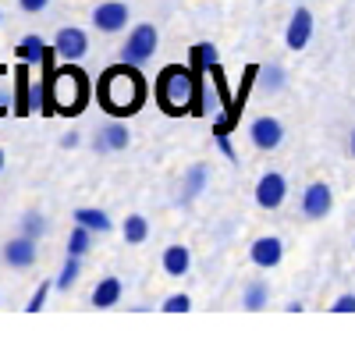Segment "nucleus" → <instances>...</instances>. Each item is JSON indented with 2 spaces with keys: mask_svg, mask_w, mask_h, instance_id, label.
<instances>
[{
  "mask_svg": "<svg viewBox=\"0 0 355 341\" xmlns=\"http://www.w3.org/2000/svg\"><path fill=\"white\" fill-rule=\"evenodd\" d=\"M75 224H85L89 227V231H93V235H107L110 231V217L103 213V210H93V207H85V210H75Z\"/></svg>",
  "mask_w": 355,
  "mask_h": 341,
  "instance_id": "dca6fc26",
  "label": "nucleus"
},
{
  "mask_svg": "<svg viewBox=\"0 0 355 341\" xmlns=\"http://www.w3.org/2000/svg\"><path fill=\"white\" fill-rule=\"evenodd\" d=\"M96 100L110 118H132L146 103V78L139 75V64H114L96 82Z\"/></svg>",
  "mask_w": 355,
  "mask_h": 341,
  "instance_id": "f257e3e1",
  "label": "nucleus"
},
{
  "mask_svg": "<svg viewBox=\"0 0 355 341\" xmlns=\"http://www.w3.org/2000/svg\"><path fill=\"white\" fill-rule=\"evenodd\" d=\"M117 302H121V281H117V277H103L93 288V306L96 309H110Z\"/></svg>",
  "mask_w": 355,
  "mask_h": 341,
  "instance_id": "4468645a",
  "label": "nucleus"
},
{
  "mask_svg": "<svg viewBox=\"0 0 355 341\" xmlns=\"http://www.w3.org/2000/svg\"><path fill=\"white\" fill-rule=\"evenodd\" d=\"M93 25L100 28V33H121V28L128 25V8L121 4V0H103V4L93 11Z\"/></svg>",
  "mask_w": 355,
  "mask_h": 341,
  "instance_id": "423d86ee",
  "label": "nucleus"
},
{
  "mask_svg": "<svg viewBox=\"0 0 355 341\" xmlns=\"http://www.w3.org/2000/svg\"><path fill=\"white\" fill-rule=\"evenodd\" d=\"M189 267H192V256H189L185 245H167V249H164V270H167L171 277L189 274Z\"/></svg>",
  "mask_w": 355,
  "mask_h": 341,
  "instance_id": "2eb2a0df",
  "label": "nucleus"
},
{
  "mask_svg": "<svg viewBox=\"0 0 355 341\" xmlns=\"http://www.w3.org/2000/svg\"><path fill=\"white\" fill-rule=\"evenodd\" d=\"M309 36H313V15H309V8H299L291 15V21H288L284 43H288V50H302L309 43Z\"/></svg>",
  "mask_w": 355,
  "mask_h": 341,
  "instance_id": "9d476101",
  "label": "nucleus"
},
{
  "mask_svg": "<svg viewBox=\"0 0 355 341\" xmlns=\"http://www.w3.org/2000/svg\"><path fill=\"white\" fill-rule=\"evenodd\" d=\"M100 139H103V142H100V150H125L132 135H128L125 125H117V121H114V125H107V128L100 132Z\"/></svg>",
  "mask_w": 355,
  "mask_h": 341,
  "instance_id": "6ab92c4d",
  "label": "nucleus"
},
{
  "mask_svg": "<svg viewBox=\"0 0 355 341\" xmlns=\"http://www.w3.org/2000/svg\"><path fill=\"white\" fill-rule=\"evenodd\" d=\"M43 231H46V224H43V217H40V213H25V217H21V235L40 238Z\"/></svg>",
  "mask_w": 355,
  "mask_h": 341,
  "instance_id": "5701e85b",
  "label": "nucleus"
},
{
  "mask_svg": "<svg viewBox=\"0 0 355 341\" xmlns=\"http://www.w3.org/2000/svg\"><path fill=\"white\" fill-rule=\"evenodd\" d=\"M284 195H288V182L284 175H277V170H270V175H263L259 185H256V203L263 210H277L284 203Z\"/></svg>",
  "mask_w": 355,
  "mask_h": 341,
  "instance_id": "0eeeda50",
  "label": "nucleus"
},
{
  "mask_svg": "<svg viewBox=\"0 0 355 341\" xmlns=\"http://www.w3.org/2000/svg\"><path fill=\"white\" fill-rule=\"evenodd\" d=\"M259 75H263V85H266L270 93H277V89H281V82H284V71H281V68L266 64V68H259Z\"/></svg>",
  "mask_w": 355,
  "mask_h": 341,
  "instance_id": "393cba45",
  "label": "nucleus"
},
{
  "mask_svg": "<svg viewBox=\"0 0 355 341\" xmlns=\"http://www.w3.org/2000/svg\"><path fill=\"white\" fill-rule=\"evenodd\" d=\"M348 153H352V157H355V132H352V135H348Z\"/></svg>",
  "mask_w": 355,
  "mask_h": 341,
  "instance_id": "7c9ffc66",
  "label": "nucleus"
},
{
  "mask_svg": "<svg viewBox=\"0 0 355 341\" xmlns=\"http://www.w3.org/2000/svg\"><path fill=\"white\" fill-rule=\"evenodd\" d=\"M331 203H334L331 189L323 185V182H313V185L306 189V195H302V213H306L309 220H320V217L331 213Z\"/></svg>",
  "mask_w": 355,
  "mask_h": 341,
  "instance_id": "6e6552de",
  "label": "nucleus"
},
{
  "mask_svg": "<svg viewBox=\"0 0 355 341\" xmlns=\"http://www.w3.org/2000/svg\"><path fill=\"white\" fill-rule=\"evenodd\" d=\"M53 50H57L61 61H78V57L89 50V36L82 33V28H75V25H61L57 36H53Z\"/></svg>",
  "mask_w": 355,
  "mask_h": 341,
  "instance_id": "39448f33",
  "label": "nucleus"
},
{
  "mask_svg": "<svg viewBox=\"0 0 355 341\" xmlns=\"http://www.w3.org/2000/svg\"><path fill=\"white\" fill-rule=\"evenodd\" d=\"M46 292H50V284L43 281L40 288H36V295L28 299V306H25V309H28V313H36V309H43V302H46Z\"/></svg>",
  "mask_w": 355,
  "mask_h": 341,
  "instance_id": "bb28decb",
  "label": "nucleus"
},
{
  "mask_svg": "<svg viewBox=\"0 0 355 341\" xmlns=\"http://www.w3.org/2000/svg\"><path fill=\"white\" fill-rule=\"evenodd\" d=\"M331 309H334V313H355V295H341Z\"/></svg>",
  "mask_w": 355,
  "mask_h": 341,
  "instance_id": "cd10ccee",
  "label": "nucleus"
},
{
  "mask_svg": "<svg viewBox=\"0 0 355 341\" xmlns=\"http://www.w3.org/2000/svg\"><path fill=\"white\" fill-rule=\"evenodd\" d=\"M266 299H270V288H266L263 281H256V284H249V292H245V309H263Z\"/></svg>",
  "mask_w": 355,
  "mask_h": 341,
  "instance_id": "4be33fe9",
  "label": "nucleus"
},
{
  "mask_svg": "<svg viewBox=\"0 0 355 341\" xmlns=\"http://www.w3.org/2000/svg\"><path fill=\"white\" fill-rule=\"evenodd\" d=\"M15 89H18V96H15V114H33V75H28V61H21V68L15 71Z\"/></svg>",
  "mask_w": 355,
  "mask_h": 341,
  "instance_id": "ddd939ff",
  "label": "nucleus"
},
{
  "mask_svg": "<svg viewBox=\"0 0 355 341\" xmlns=\"http://www.w3.org/2000/svg\"><path fill=\"white\" fill-rule=\"evenodd\" d=\"M18 4H21V11H28V15H36V11H43V8L50 4V0H18Z\"/></svg>",
  "mask_w": 355,
  "mask_h": 341,
  "instance_id": "c85d7f7f",
  "label": "nucleus"
},
{
  "mask_svg": "<svg viewBox=\"0 0 355 341\" xmlns=\"http://www.w3.org/2000/svg\"><path fill=\"white\" fill-rule=\"evenodd\" d=\"M15 53L21 57V61H28V64H33V61H43V53H46V43L36 36V33H28L18 46H15Z\"/></svg>",
  "mask_w": 355,
  "mask_h": 341,
  "instance_id": "a211bd4d",
  "label": "nucleus"
},
{
  "mask_svg": "<svg viewBox=\"0 0 355 341\" xmlns=\"http://www.w3.org/2000/svg\"><path fill=\"white\" fill-rule=\"evenodd\" d=\"M192 309V299L189 295H171L164 299V313H189Z\"/></svg>",
  "mask_w": 355,
  "mask_h": 341,
  "instance_id": "a878e982",
  "label": "nucleus"
},
{
  "mask_svg": "<svg viewBox=\"0 0 355 341\" xmlns=\"http://www.w3.org/2000/svg\"><path fill=\"white\" fill-rule=\"evenodd\" d=\"M0 78H4V71H0ZM11 110V100L4 96V93H0V118H4V114Z\"/></svg>",
  "mask_w": 355,
  "mask_h": 341,
  "instance_id": "c756f323",
  "label": "nucleus"
},
{
  "mask_svg": "<svg viewBox=\"0 0 355 341\" xmlns=\"http://www.w3.org/2000/svg\"><path fill=\"white\" fill-rule=\"evenodd\" d=\"M157 25H150V21H142V25H135L132 28V36L125 40V46H121V61H128V64H146L153 57V50H157Z\"/></svg>",
  "mask_w": 355,
  "mask_h": 341,
  "instance_id": "20e7f679",
  "label": "nucleus"
},
{
  "mask_svg": "<svg viewBox=\"0 0 355 341\" xmlns=\"http://www.w3.org/2000/svg\"><path fill=\"white\" fill-rule=\"evenodd\" d=\"M0 170H4V150H0Z\"/></svg>",
  "mask_w": 355,
  "mask_h": 341,
  "instance_id": "2f4dec72",
  "label": "nucleus"
},
{
  "mask_svg": "<svg viewBox=\"0 0 355 341\" xmlns=\"http://www.w3.org/2000/svg\"><path fill=\"white\" fill-rule=\"evenodd\" d=\"M82 256H68V260H64V267H61V274H57V288H61V292H68L71 288V284L78 281V274H82Z\"/></svg>",
  "mask_w": 355,
  "mask_h": 341,
  "instance_id": "412c9836",
  "label": "nucleus"
},
{
  "mask_svg": "<svg viewBox=\"0 0 355 341\" xmlns=\"http://www.w3.org/2000/svg\"><path fill=\"white\" fill-rule=\"evenodd\" d=\"M206 185V167L202 164H196L192 167V175H189V185H185V199H192V195H199V189Z\"/></svg>",
  "mask_w": 355,
  "mask_h": 341,
  "instance_id": "b1692460",
  "label": "nucleus"
},
{
  "mask_svg": "<svg viewBox=\"0 0 355 341\" xmlns=\"http://www.w3.org/2000/svg\"><path fill=\"white\" fill-rule=\"evenodd\" d=\"M281 139H284V128L277 118H256L252 121V142L259 150H277Z\"/></svg>",
  "mask_w": 355,
  "mask_h": 341,
  "instance_id": "9b49d317",
  "label": "nucleus"
},
{
  "mask_svg": "<svg viewBox=\"0 0 355 341\" xmlns=\"http://www.w3.org/2000/svg\"><path fill=\"white\" fill-rule=\"evenodd\" d=\"M157 107L171 118L182 114H199V100H202V71L199 68H185V64H167L157 75L153 85Z\"/></svg>",
  "mask_w": 355,
  "mask_h": 341,
  "instance_id": "f03ea898",
  "label": "nucleus"
},
{
  "mask_svg": "<svg viewBox=\"0 0 355 341\" xmlns=\"http://www.w3.org/2000/svg\"><path fill=\"white\" fill-rule=\"evenodd\" d=\"M281 256H284V245H281V238H274V235H266V238H256V242H252V263L263 267V270L277 267Z\"/></svg>",
  "mask_w": 355,
  "mask_h": 341,
  "instance_id": "f8f14e48",
  "label": "nucleus"
},
{
  "mask_svg": "<svg viewBox=\"0 0 355 341\" xmlns=\"http://www.w3.org/2000/svg\"><path fill=\"white\" fill-rule=\"evenodd\" d=\"M46 103H50V114H68V118L82 114L89 103V75L75 64L50 68L46 71Z\"/></svg>",
  "mask_w": 355,
  "mask_h": 341,
  "instance_id": "7ed1b4c3",
  "label": "nucleus"
},
{
  "mask_svg": "<svg viewBox=\"0 0 355 341\" xmlns=\"http://www.w3.org/2000/svg\"><path fill=\"white\" fill-rule=\"evenodd\" d=\"M93 249V231L85 224H75V231L68 235V256H85Z\"/></svg>",
  "mask_w": 355,
  "mask_h": 341,
  "instance_id": "aec40b11",
  "label": "nucleus"
},
{
  "mask_svg": "<svg viewBox=\"0 0 355 341\" xmlns=\"http://www.w3.org/2000/svg\"><path fill=\"white\" fill-rule=\"evenodd\" d=\"M121 231H125L128 245H142L146 238H150V220H146L142 213H128L125 224H121Z\"/></svg>",
  "mask_w": 355,
  "mask_h": 341,
  "instance_id": "f3484780",
  "label": "nucleus"
},
{
  "mask_svg": "<svg viewBox=\"0 0 355 341\" xmlns=\"http://www.w3.org/2000/svg\"><path fill=\"white\" fill-rule=\"evenodd\" d=\"M4 263H8V267H15V270L33 267V263H36V238H28V235L11 238V242L4 245Z\"/></svg>",
  "mask_w": 355,
  "mask_h": 341,
  "instance_id": "1a4fd4ad",
  "label": "nucleus"
}]
</instances>
